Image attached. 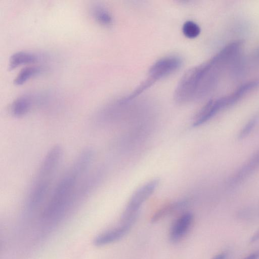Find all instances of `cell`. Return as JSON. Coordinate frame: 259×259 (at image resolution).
<instances>
[{
    "mask_svg": "<svg viewBox=\"0 0 259 259\" xmlns=\"http://www.w3.org/2000/svg\"><path fill=\"white\" fill-rule=\"evenodd\" d=\"M93 152L84 150L57 184L51 197L43 211L44 218L59 215L66 208L77 194L76 188L80 177L91 164Z\"/></svg>",
    "mask_w": 259,
    "mask_h": 259,
    "instance_id": "1",
    "label": "cell"
},
{
    "mask_svg": "<svg viewBox=\"0 0 259 259\" xmlns=\"http://www.w3.org/2000/svg\"><path fill=\"white\" fill-rule=\"evenodd\" d=\"M62 153L61 147L56 146L44 157L29 193L27 202L29 209L35 208L43 201L59 165Z\"/></svg>",
    "mask_w": 259,
    "mask_h": 259,
    "instance_id": "2",
    "label": "cell"
},
{
    "mask_svg": "<svg viewBox=\"0 0 259 259\" xmlns=\"http://www.w3.org/2000/svg\"><path fill=\"white\" fill-rule=\"evenodd\" d=\"M158 184V180H151L140 187L134 193L122 214V224L132 225L134 223L140 207L154 192Z\"/></svg>",
    "mask_w": 259,
    "mask_h": 259,
    "instance_id": "3",
    "label": "cell"
},
{
    "mask_svg": "<svg viewBox=\"0 0 259 259\" xmlns=\"http://www.w3.org/2000/svg\"><path fill=\"white\" fill-rule=\"evenodd\" d=\"M181 59L176 56L164 57L150 68L148 78L144 82L150 87L158 80L174 72L181 66Z\"/></svg>",
    "mask_w": 259,
    "mask_h": 259,
    "instance_id": "4",
    "label": "cell"
},
{
    "mask_svg": "<svg viewBox=\"0 0 259 259\" xmlns=\"http://www.w3.org/2000/svg\"><path fill=\"white\" fill-rule=\"evenodd\" d=\"M224 97L208 101L195 116L193 125L199 126L214 116L220 110L226 107Z\"/></svg>",
    "mask_w": 259,
    "mask_h": 259,
    "instance_id": "5",
    "label": "cell"
},
{
    "mask_svg": "<svg viewBox=\"0 0 259 259\" xmlns=\"http://www.w3.org/2000/svg\"><path fill=\"white\" fill-rule=\"evenodd\" d=\"M193 220V215L188 212L179 217L173 223L169 232L170 240L179 241L187 233Z\"/></svg>",
    "mask_w": 259,
    "mask_h": 259,
    "instance_id": "6",
    "label": "cell"
},
{
    "mask_svg": "<svg viewBox=\"0 0 259 259\" xmlns=\"http://www.w3.org/2000/svg\"><path fill=\"white\" fill-rule=\"evenodd\" d=\"M131 226L129 225L122 224L121 226L106 231L96 236L93 243L95 246H100L117 241L127 233Z\"/></svg>",
    "mask_w": 259,
    "mask_h": 259,
    "instance_id": "7",
    "label": "cell"
},
{
    "mask_svg": "<svg viewBox=\"0 0 259 259\" xmlns=\"http://www.w3.org/2000/svg\"><path fill=\"white\" fill-rule=\"evenodd\" d=\"M39 56L32 52H16L12 54L9 59V69H13L19 65L36 62Z\"/></svg>",
    "mask_w": 259,
    "mask_h": 259,
    "instance_id": "8",
    "label": "cell"
},
{
    "mask_svg": "<svg viewBox=\"0 0 259 259\" xmlns=\"http://www.w3.org/2000/svg\"><path fill=\"white\" fill-rule=\"evenodd\" d=\"M32 104L31 98L27 95H22L17 98L11 106V112L15 117H21L25 115L30 109Z\"/></svg>",
    "mask_w": 259,
    "mask_h": 259,
    "instance_id": "9",
    "label": "cell"
},
{
    "mask_svg": "<svg viewBox=\"0 0 259 259\" xmlns=\"http://www.w3.org/2000/svg\"><path fill=\"white\" fill-rule=\"evenodd\" d=\"M187 203V201L186 200H179L163 206L155 212L151 219V222L155 223L158 221L165 216L183 208Z\"/></svg>",
    "mask_w": 259,
    "mask_h": 259,
    "instance_id": "10",
    "label": "cell"
},
{
    "mask_svg": "<svg viewBox=\"0 0 259 259\" xmlns=\"http://www.w3.org/2000/svg\"><path fill=\"white\" fill-rule=\"evenodd\" d=\"M91 13L93 18L101 24L107 26L112 23V17L110 13L101 5H93L91 8Z\"/></svg>",
    "mask_w": 259,
    "mask_h": 259,
    "instance_id": "11",
    "label": "cell"
},
{
    "mask_svg": "<svg viewBox=\"0 0 259 259\" xmlns=\"http://www.w3.org/2000/svg\"><path fill=\"white\" fill-rule=\"evenodd\" d=\"M43 71V68L39 66H29L22 69L14 79L16 85H21L31 77L35 76Z\"/></svg>",
    "mask_w": 259,
    "mask_h": 259,
    "instance_id": "12",
    "label": "cell"
},
{
    "mask_svg": "<svg viewBox=\"0 0 259 259\" xmlns=\"http://www.w3.org/2000/svg\"><path fill=\"white\" fill-rule=\"evenodd\" d=\"M182 32L186 37L193 38L199 35L200 33V28L195 22L187 21L183 25Z\"/></svg>",
    "mask_w": 259,
    "mask_h": 259,
    "instance_id": "13",
    "label": "cell"
},
{
    "mask_svg": "<svg viewBox=\"0 0 259 259\" xmlns=\"http://www.w3.org/2000/svg\"><path fill=\"white\" fill-rule=\"evenodd\" d=\"M257 121L256 117H253L248 120L238 134V138L242 139L246 137L253 130Z\"/></svg>",
    "mask_w": 259,
    "mask_h": 259,
    "instance_id": "14",
    "label": "cell"
},
{
    "mask_svg": "<svg viewBox=\"0 0 259 259\" xmlns=\"http://www.w3.org/2000/svg\"><path fill=\"white\" fill-rule=\"evenodd\" d=\"M259 258V252H253L242 259H258Z\"/></svg>",
    "mask_w": 259,
    "mask_h": 259,
    "instance_id": "15",
    "label": "cell"
},
{
    "mask_svg": "<svg viewBox=\"0 0 259 259\" xmlns=\"http://www.w3.org/2000/svg\"><path fill=\"white\" fill-rule=\"evenodd\" d=\"M226 257V254L224 252H222L215 255L211 259H225Z\"/></svg>",
    "mask_w": 259,
    "mask_h": 259,
    "instance_id": "16",
    "label": "cell"
},
{
    "mask_svg": "<svg viewBox=\"0 0 259 259\" xmlns=\"http://www.w3.org/2000/svg\"><path fill=\"white\" fill-rule=\"evenodd\" d=\"M259 239V231L256 232L250 239V242L253 243Z\"/></svg>",
    "mask_w": 259,
    "mask_h": 259,
    "instance_id": "17",
    "label": "cell"
}]
</instances>
